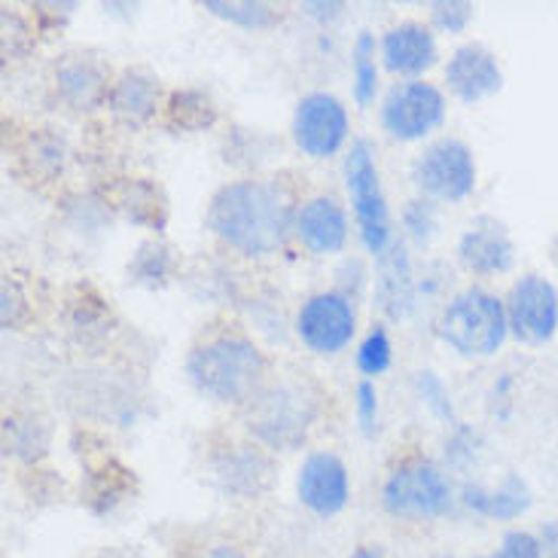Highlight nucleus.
<instances>
[{
    "instance_id": "obj_25",
    "label": "nucleus",
    "mask_w": 558,
    "mask_h": 558,
    "mask_svg": "<svg viewBox=\"0 0 558 558\" xmlns=\"http://www.w3.org/2000/svg\"><path fill=\"white\" fill-rule=\"evenodd\" d=\"M430 19L439 31L461 34L473 19V3H468V0H437V3H430Z\"/></svg>"
},
{
    "instance_id": "obj_20",
    "label": "nucleus",
    "mask_w": 558,
    "mask_h": 558,
    "mask_svg": "<svg viewBox=\"0 0 558 558\" xmlns=\"http://www.w3.org/2000/svg\"><path fill=\"white\" fill-rule=\"evenodd\" d=\"M464 504L470 510H476L480 515H488V519H515L522 515L531 507V492L529 485L522 483L519 476H507L500 488L495 492H485V488H476V485H468L464 488Z\"/></svg>"
},
{
    "instance_id": "obj_21",
    "label": "nucleus",
    "mask_w": 558,
    "mask_h": 558,
    "mask_svg": "<svg viewBox=\"0 0 558 558\" xmlns=\"http://www.w3.org/2000/svg\"><path fill=\"white\" fill-rule=\"evenodd\" d=\"M168 125L181 129V132H202L217 120V107L214 101L198 89H178L168 95L166 105Z\"/></svg>"
},
{
    "instance_id": "obj_32",
    "label": "nucleus",
    "mask_w": 558,
    "mask_h": 558,
    "mask_svg": "<svg viewBox=\"0 0 558 558\" xmlns=\"http://www.w3.org/2000/svg\"><path fill=\"white\" fill-rule=\"evenodd\" d=\"M348 558H385V553H381V546L366 544V546H357V549H354Z\"/></svg>"
},
{
    "instance_id": "obj_5",
    "label": "nucleus",
    "mask_w": 558,
    "mask_h": 558,
    "mask_svg": "<svg viewBox=\"0 0 558 558\" xmlns=\"http://www.w3.org/2000/svg\"><path fill=\"white\" fill-rule=\"evenodd\" d=\"M345 183L354 217L361 227V242L373 257H385L391 244V223H388V202L378 178L376 156L366 141H354L345 156Z\"/></svg>"
},
{
    "instance_id": "obj_23",
    "label": "nucleus",
    "mask_w": 558,
    "mask_h": 558,
    "mask_svg": "<svg viewBox=\"0 0 558 558\" xmlns=\"http://www.w3.org/2000/svg\"><path fill=\"white\" fill-rule=\"evenodd\" d=\"M351 74H354V101H357V107H369L378 86L376 40L369 31H363L354 49H351Z\"/></svg>"
},
{
    "instance_id": "obj_1",
    "label": "nucleus",
    "mask_w": 558,
    "mask_h": 558,
    "mask_svg": "<svg viewBox=\"0 0 558 558\" xmlns=\"http://www.w3.org/2000/svg\"><path fill=\"white\" fill-rule=\"evenodd\" d=\"M205 223L229 251L263 259L284 247L290 229H296V214L281 183L247 178L227 183L214 193Z\"/></svg>"
},
{
    "instance_id": "obj_8",
    "label": "nucleus",
    "mask_w": 558,
    "mask_h": 558,
    "mask_svg": "<svg viewBox=\"0 0 558 558\" xmlns=\"http://www.w3.org/2000/svg\"><path fill=\"white\" fill-rule=\"evenodd\" d=\"M357 330V312L345 293L324 290L302 302L296 312V336L315 354H339L351 345Z\"/></svg>"
},
{
    "instance_id": "obj_33",
    "label": "nucleus",
    "mask_w": 558,
    "mask_h": 558,
    "mask_svg": "<svg viewBox=\"0 0 558 558\" xmlns=\"http://www.w3.org/2000/svg\"><path fill=\"white\" fill-rule=\"evenodd\" d=\"M98 558H129V556H125V553H101Z\"/></svg>"
},
{
    "instance_id": "obj_28",
    "label": "nucleus",
    "mask_w": 558,
    "mask_h": 558,
    "mask_svg": "<svg viewBox=\"0 0 558 558\" xmlns=\"http://www.w3.org/2000/svg\"><path fill=\"white\" fill-rule=\"evenodd\" d=\"M357 422H361V430L366 437H373V430H376L378 424V393L376 385L369 381V378H363L361 385H357Z\"/></svg>"
},
{
    "instance_id": "obj_9",
    "label": "nucleus",
    "mask_w": 558,
    "mask_h": 558,
    "mask_svg": "<svg viewBox=\"0 0 558 558\" xmlns=\"http://www.w3.org/2000/svg\"><path fill=\"white\" fill-rule=\"evenodd\" d=\"M446 120V95L424 80H409L388 92L381 125L397 141H422Z\"/></svg>"
},
{
    "instance_id": "obj_3",
    "label": "nucleus",
    "mask_w": 558,
    "mask_h": 558,
    "mask_svg": "<svg viewBox=\"0 0 558 558\" xmlns=\"http://www.w3.org/2000/svg\"><path fill=\"white\" fill-rule=\"evenodd\" d=\"M320 397L305 378H278L247 403V430L263 446L287 452L296 449L315 427Z\"/></svg>"
},
{
    "instance_id": "obj_14",
    "label": "nucleus",
    "mask_w": 558,
    "mask_h": 558,
    "mask_svg": "<svg viewBox=\"0 0 558 558\" xmlns=\"http://www.w3.org/2000/svg\"><path fill=\"white\" fill-rule=\"evenodd\" d=\"M446 83L464 105H476L488 95H495L504 86L498 59L480 44H468L454 49L452 59L446 64Z\"/></svg>"
},
{
    "instance_id": "obj_30",
    "label": "nucleus",
    "mask_w": 558,
    "mask_h": 558,
    "mask_svg": "<svg viewBox=\"0 0 558 558\" xmlns=\"http://www.w3.org/2000/svg\"><path fill=\"white\" fill-rule=\"evenodd\" d=\"M418 385H422L424 400L434 409H439V415H452V407H449V400H446V391H442V385L434 378V373H422Z\"/></svg>"
},
{
    "instance_id": "obj_6",
    "label": "nucleus",
    "mask_w": 558,
    "mask_h": 558,
    "mask_svg": "<svg viewBox=\"0 0 558 558\" xmlns=\"http://www.w3.org/2000/svg\"><path fill=\"white\" fill-rule=\"evenodd\" d=\"M381 504L400 519H437L452 507V485L427 458H407L381 485Z\"/></svg>"
},
{
    "instance_id": "obj_19",
    "label": "nucleus",
    "mask_w": 558,
    "mask_h": 558,
    "mask_svg": "<svg viewBox=\"0 0 558 558\" xmlns=\"http://www.w3.org/2000/svg\"><path fill=\"white\" fill-rule=\"evenodd\" d=\"M107 107L113 110L117 120L129 122V125L150 122L159 107V80L144 68H125L110 89Z\"/></svg>"
},
{
    "instance_id": "obj_31",
    "label": "nucleus",
    "mask_w": 558,
    "mask_h": 558,
    "mask_svg": "<svg viewBox=\"0 0 558 558\" xmlns=\"http://www.w3.org/2000/svg\"><path fill=\"white\" fill-rule=\"evenodd\" d=\"M342 10V3H305V13L312 15H336Z\"/></svg>"
},
{
    "instance_id": "obj_27",
    "label": "nucleus",
    "mask_w": 558,
    "mask_h": 558,
    "mask_svg": "<svg viewBox=\"0 0 558 558\" xmlns=\"http://www.w3.org/2000/svg\"><path fill=\"white\" fill-rule=\"evenodd\" d=\"M544 546L541 541L529 534V531H510L504 537V544L498 546V553H492L488 558H541Z\"/></svg>"
},
{
    "instance_id": "obj_18",
    "label": "nucleus",
    "mask_w": 558,
    "mask_h": 558,
    "mask_svg": "<svg viewBox=\"0 0 558 558\" xmlns=\"http://www.w3.org/2000/svg\"><path fill=\"white\" fill-rule=\"evenodd\" d=\"M214 476L227 495L259 498L272 485V464L254 446H229V452L217 458Z\"/></svg>"
},
{
    "instance_id": "obj_15",
    "label": "nucleus",
    "mask_w": 558,
    "mask_h": 558,
    "mask_svg": "<svg viewBox=\"0 0 558 558\" xmlns=\"http://www.w3.org/2000/svg\"><path fill=\"white\" fill-rule=\"evenodd\" d=\"M458 257L476 275L510 272L515 247L510 232L495 217H476L458 242Z\"/></svg>"
},
{
    "instance_id": "obj_13",
    "label": "nucleus",
    "mask_w": 558,
    "mask_h": 558,
    "mask_svg": "<svg viewBox=\"0 0 558 558\" xmlns=\"http://www.w3.org/2000/svg\"><path fill=\"white\" fill-rule=\"evenodd\" d=\"M110 68L95 56H64L56 64V92L71 110H98L110 101Z\"/></svg>"
},
{
    "instance_id": "obj_26",
    "label": "nucleus",
    "mask_w": 558,
    "mask_h": 558,
    "mask_svg": "<svg viewBox=\"0 0 558 558\" xmlns=\"http://www.w3.org/2000/svg\"><path fill=\"white\" fill-rule=\"evenodd\" d=\"M135 275L137 281H153V284H156V278H168L171 275V251L162 244H144L137 251Z\"/></svg>"
},
{
    "instance_id": "obj_2",
    "label": "nucleus",
    "mask_w": 558,
    "mask_h": 558,
    "mask_svg": "<svg viewBox=\"0 0 558 558\" xmlns=\"http://www.w3.org/2000/svg\"><path fill=\"white\" fill-rule=\"evenodd\" d=\"M269 376V361L259 345L239 330L205 336L186 357V378L202 397L214 403H251Z\"/></svg>"
},
{
    "instance_id": "obj_16",
    "label": "nucleus",
    "mask_w": 558,
    "mask_h": 558,
    "mask_svg": "<svg viewBox=\"0 0 558 558\" xmlns=\"http://www.w3.org/2000/svg\"><path fill=\"white\" fill-rule=\"evenodd\" d=\"M296 235L315 257L339 254L348 242V217L332 196H315L296 211Z\"/></svg>"
},
{
    "instance_id": "obj_11",
    "label": "nucleus",
    "mask_w": 558,
    "mask_h": 558,
    "mask_svg": "<svg viewBox=\"0 0 558 558\" xmlns=\"http://www.w3.org/2000/svg\"><path fill=\"white\" fill-rule=\"evenodd\" d=\"M510 332L525 345H546L558 330V290L541 275L519 278L507 300Z\"/></svg>"
},
{
    "instance_id": "obj_29",
    "label": "nucleus",
    "mask_w": 558,
    "mask_h": 558,
    "mask_svg": "<svg viewBox=\"0 0 558 558\" xmlns=\"http://www.w3.org/2000/svg\"><path fill=\"white\" fill-rule=\"evenodd\" d=\"M178 558H251L244 549L232 544H198L183 549Z\"/></svg>"
},
{
    "instance_id": "obj_4",
    "label": "nucleus",
    "mask_w": 558,
    "mask_h": 558,
    "mask_svg": "<svg viewBox=\"0 0 558 558\" xmlns=\"http://www.w3.org/2000/svg\"><path fill=\"white\" fill-rule=\"evenodd\" d=\"M437 327L442 342L452 348L454 354L492 357L504 345L510 332V320H507V305L498 296H492L480 287H470L442 305Z\"/></svg>"
},
{
    "instance_id": "obj_24",
    "label": "nucleus",
    "mask_w": 558,
    "mask_h": 558,
    "mask_svg": "<svg viewBox=\"0 0 558 558\" xmlns=\"http://www.w3.org/2000/svg\"><path fill=\"white\" fill-rule=\"evenodd\" d=\"M357 366L363 376H381L391 366V339L385 327H373L357 348Z\"/></svg>"
},
{
    "instance_id": "obj_34",
    "label": "nucleus",
    "mask_w": 558,
    "mask_h": 558,
    "mask_svg": "<svg viewBox=\"0 0 558 558\" xmlns=\"http://www.w3.org/2000/svg\"><path fill=\"white\" fill-rule=\"evenodd\" d=\"M553 558H558V553H556V556H553Z\"/></svg>"
},
{
    "instance_id": "obj_22",
    "label": "nucleus",
    "mask_w": 558,
    "mask_h": 558,
    "mask_svg": "<svg viewBox=\"0 0 558 558\" xmlns=\"http://www.w3.org/2000/svg\"><path fill=\"white\" fill-rule=\"evenodd\" d=\"M205 10L229 25H239L244 31H269L275 22H281V13L272 3L259 0H205Z\"/></svg>"
},
{
    "instance_id": "obj_12",
    "label": "nucleus",
    "mask_w": 558,
    "mask_h": 558,
    "mask_svg": "<svg viewBox=\"0 0 558 558\" xmlns=\"http://www.w3.org/2000/svg\"><path fill=\"white\" fill-rule=\"evenodd\" d=\"M296 495H300L302 507H308L320 519L342 513L351 498L345 461L332 452L308 454L302 461L300 476H296Z\"/></svg>"
},
{
    "instance_id": "obj_17",
    "label": "nucleus",
    "mask_w": 558,
    "mask_h": 558,
    "mask_svg": "<svg viewBox=\"0 0 558 558\" xmlns=\"http://www.w3.org/2000/svg\"><path fill=\"white\" fill-rule=\"evenodd\" d=\"M381 59L391 74H424L437 64V37L422 22H400L385 31Z\"/></svg>"
},
{
    "instance_id": "obj_7",
    "label": "nucleus",
    "mask_w": 558,
    "mask_h": 558,
    "mask_svg": "<svg viewBox=\"0 0 558 558\" xmlns=\"http://www.w3.org/2000/svg\"><path fill=\"white\" fill-rule=\"evenodd\" d=\"M412 178L430 198L464 202L476 186V159L464 141L439 137L418 156Z\"/></svg>"
},
{
    "instance_id": "obj_10",
    "label": "nucleus",
    "mask_w": 558,
    "mask_h": 558,
    "mask_svg": "<svg viewBox=\"0 0 558 558\" xmlns=\"http://www.w3.org/2000/svg\"><path fill=\"white\" fill-rule=\"evenodd\" d=\"M348 137V110L330 92H308L293 113V141L312 159H330Z\"/></svg>"
}]
</instances>
